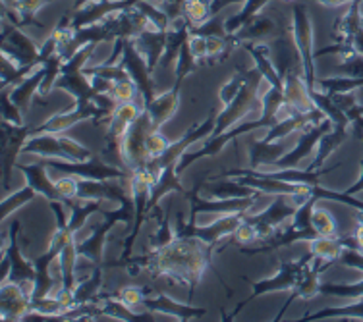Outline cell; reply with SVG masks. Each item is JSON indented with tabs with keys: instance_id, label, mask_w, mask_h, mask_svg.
<instances>
[{
	"instance_id": "cell-1",
	"label": "cell",
	"mask_w": 363,
	"mask_h": 322,
	"mask_svg": "<svg viewBox=\"0 0 363 322\" xmlns=\"http://www.w3.org/2000/svg\"><path fill=\"white\" fill-rule=\"evenodd\" d=\"M309 224H311L317 236H325V238H336L338 236V226H336L335 217L321 205L313 207L311 214H309Z\"/></svg>"
},
{
	"instance_id": "cell-2",
	"label": "cell",
	"mask_w": 363,
	"mask_h": 322,
	"mask_svg": "<svg viewBox=\"0 0 363 322\" xmlns=\"http://www.w3.org/2000/svg\"><path fill=\"white\" fill-rule=\"evenodd\" d=\"M311 253L315 257L323 260H335L344 255V243L338 241L336 238H325V236H317L311 241Z\"/></svg>"
},
{
	"instance_id": "cell-3",
	"label": "cell",
	"mask_w": 363,
	"mask_h": 322,
	"mask_svg": "<svg viewBox=\"0 0 363 322\" xmlns=\"http://www.w3.org/2000/svg\"><path fill=\"white\" fill-rule=\"evenodd\" d=\"M170 149V143L168 139L159 132H147L145 137H143V151H145L147 159H159L164 153H168Z\"/></svg>"
},
{
	"instance_id": "cell-4",
	"label": "cell",
	"mask_w": 363,
	"mask_h": 322,
	"mask_svg": "<svg viewBox=\"0 0 363 322\" xmlns=\"http://www.w3.org/2000/svg\"><path fill=\"white\" fill-rule=\"evenodd\" d=\"M184 14L191 23L201 25V23L209 20L211 16L209 0H186L184 2Z\"/></svg>"
},
{
	"instance_id": "cell-5",
	"label": "cell",
	"mask_w": 363,
	"mask_h": 322,
	"mask_svg": "<svg viewBox=\"0 0 363 322\" xmlns=\"http://www.w3.org/2000/svg\"><path fill=\"white\" fill-rule=\"evenodd\" d=\"M112 118L124 122L128 126H132L141 118V106L135 105L133 100L130 103H116L114 110H112Z\"/></svg>"
},
{
	"instance_id": "cell-6",
	"label": "cell",
	"mask_w": 363,
	"mask_h": 322,
	"mask_svg": "<svg viewBox=\"0 0 363 322\" xmlns=\"http://www.w3.org/2000/svg\"><path fill=\"white\" fill-rule=\"evenodd\" d=\"M52 185H55L56 195L62 199H74L82 193V182L74 176H64V178L52 180Z\"/></svg>"
},
{
	"instance_id": "cell-7",
	"label": "cell",
	"mask_w": 363,
	"mask_h": 322,
	"mask_svg": "<svg viewBox=\"0 0 363 322\" xmlns=\"http://www.w3.org/2000/svg\"><path fill=\"white\" fill-rule=\"evenodd\" d=\"M111 98L114 103H130L133 98L138 97V89H135V85L126 79V77H122L118 81H114L112 84L111 91Z\"/></svg>"
},
{
	"instance_id": "cell-8",
	"label": "cell",
	"mask_w": 363,
	"mask_h": 322,
	"mask_svg": "<svg viewBox=\"0 0 363 322\" xmlns=\"http://www.w3.org/2000/svg\"><path fill=\"white\" fill-rule=\"evenodd\" d=\"M234 238L240 243H252V241H255L259 238V228L250 224V222H240L234 228Z\"/></svg>"
},
{
	"instance_id": "cell-9",
	"label": "cell",
	"mask_w": 363,
	"mask_h": 322,
	"mask_svg": "<svg viewBox=\"0 0 363 322\" xmlns=\"http://www.w3.org/2000/svg\"><path fill=\"white\" fill-rule=\"evenodd\" d=\"M120 301L122 305L128 309H135L140 307L141 303H143V294H141L140 287H124L122 292H120Z\"/></svg>"
},
{
	"instance_id": "cell-10",
	"label": "cell",
	"mask_w": 363,
	"mask_h": 322,
	"mask_svg": "<svg viewBox=\"0 0 363 322\" xmlns=\"http://www.w3.org/2000/svg\"><path fill=\"white\" fill-rule=\"evenodd\" d=\"M189 52L194 58L207 57V37L194 35L189 39Z\"/></svg>"
},
{
	"instance_id": "cell-11",
	"label": "cell",
	"mask_w": 363,
	"mask_h": 322,
	"mask_svg": "<svg viewBox=\"0 0 363 322\" xmlns=\"http://www.w3.org/2000/svg\"><path fill=\"white\" fill-rule=\"evenodd\" d=\"M47 4V0H20L18 2V8H20L21 14H35L39 10H43V6Z\"/></svg>"
},
{
	"instance_id": "cell-12",
	"label": "cell",
	"mask_w": 363,
	"mask_h": 322,
	"mask_svg": "<svg viewBox=\"0 0 363 322\" xmlns=\"http://www.w3.org/2000/svg\"><path fill=\"white\" fill-rule=\"evenodd\" d=\"M224 50V41L218 35H207V57H218Z\"/></svg>"
},
{
	"instance_id": "cell-13",
	"label": "cell",
	"mask_w": 363,
	"mask_h": 322,
	"mask_svg": "<svg viewBox=\"0 0 363 322\" xmlns=\"http://www.w3.org/2000/svg\"><path fill=\"white\" fill-rule=\"evenodd\" d=\"M354 239H356V247L363 253V224H357L354 230Z\"/></svg>"
},
{
	"instance_id": "cell-14",
	"label": "cell",
	"mask_w": 363,
	"mask_h": 322,
	"mask_svg": "<svg viewBox=\"0 0 363 322\" xmlns=\"http://www.w3.org/2000/svg\"><path fill=\"white\" fill-rule=\"evenodd\" d=\"M321 2L328 4V6H338V4H344V2H348V0H321Z\"/></svg>"
},
{
	"instance_id": "cell-15",
	"label": "cell",
	"mask_w": 363,
	"mask_h": 322,
	"mask_svg": "<svg viewBox=\"0 0 363 322\" xmlns=\"http://www.w3.org/2000/svg\"><path fill=\"white\" fill-rule=\"evenodd\" d=\"M356 220H357V222H359V224H363V210H359V212H357Z\"/></svg>"
},
{
	"instance_id": "cell-16",
	"label": "cell",
	"mask_w": 363,
	"mask_h": 322,
	"mask_svg": "<svg viewBox=\"0 0 363 322\" xmlns=\"http://www.w3.org/2000/svg\"><path fill=\"white\" fill-rule=\"evenodd\" d=\"M106 2H122V0H106Z\"/></svg>"
},
{
	"instance_id": "cell-17",
	"label": "cell",
	"mask_w": 363,
	"mask_h": 322,
	"mask_svg": "<svg viewBox=\"0 0 363 322\" xmlns=\"http://www.w3.org/2000/svg\"><path fill=\"white\" fill-rule=\"evenodd\" d=\"M184 2H186V0H184Z\"/></svg>"
}]
</instances>
